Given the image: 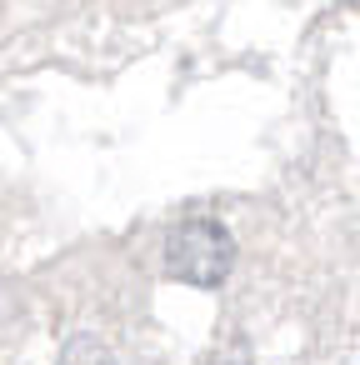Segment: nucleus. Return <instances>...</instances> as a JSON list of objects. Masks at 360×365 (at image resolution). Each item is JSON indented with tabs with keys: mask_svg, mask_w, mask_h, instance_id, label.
I'll list each match as a JSON object with an SVG mask.
<instances>
[{
	"mask_svg": "<svg viewBox=\"0 0 360 365\" xmlns=\"http://www.w3.org/2000/svg\"><path fill=\"white\" fill-rule=\"evenodd\" d=\"M230 260H235V245L215 220H185L165 240V270L170 280H185V285H220L230 275Z\"/></svg>",
	"mask_w": 360,
	"mask_h": 365,
	"instance_id": "obj_1",
	"label": "nucleus"
}]
</instances>
